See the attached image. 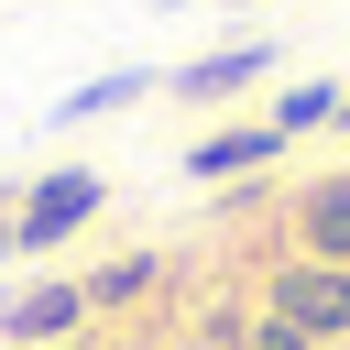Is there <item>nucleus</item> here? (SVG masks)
Wrapping results in <instances>:
<instances>
[{
    "mask_svg": "<svg viewBox=\"0 0 350 350\" xmlns=\"http://www.w3.org/2000/svg\"><path fill=\"white\" fill-rule=\"evenodd\" d=\"M262 317H284V328H306V339H350V262H273V284H262Z\"/></svg>",
    "mask_w": 350,
    "mask_h": 350,
    "instance_id": "1",
    "label": "nucleus"
},
{
    "mask_svg": "<svg viewBox=\"0 0 350 350\" xmlns=\"http://www.w3.org/2000/svg\"><path fill=\"white\" fill-rule=\"evenodd\" d=\"M98 197H109V186H98L88 164H66V175H44V186L22 197V219H11V252H55L66 230H88V219H98Z\"/></svg>",
    "mask_w": 350,
    "mask_h": 350,
    "instance_id": "2",
    "label": "nucleus"
},
{
    "mask_svg": "<svg viewBox=\"0 0 350 350\" xmlns=\"http://www.w3.org/2000/svg\"><path fill=\"white\" fill-rule=\"evenodd\" d=\"M262 66H273V44H219V55L175 66V98H186V109H208V98H241V88H262Z\"/></svg>",
    "mask_w": 350,
    "mask_h": 350,
    "instance_id": "3",
    "label": "nucleus"
},
{
    "mask_svg": "<svg viewBox=\"0 0 350 350\" xmlns=\"http://www.w3.org/2000/svg\"><path fill=\"white\" fill-rule=\"evenodd\" d=\"M88 317V284H22L11 306H0V339H22V350H44V339H66Z\"/></svg>",
    "mask_w": 350,
    "mask_h": 350,
    "instance_id": "4",
    "label": "nucleus"
},
{
    "mask_svg": "<svg viewBox=\"0 0 350 350\" xmlns=\"http://www.w3.org/2000/svg\"><path fill=\"white\" fill-rule=\"evenodd\" d=\"M273 153H284V131H273V120H241V131H208V142L186 153V175H197V186H230V175H252V164H273Z\"/></svg>",
    "mask_w": 350,
    "mask_h": 350,
    "instance_id": "5",
    "label": "nucleus"
},
{
    "mask_svg": "<svg viewBox=\"0 0 350 350\" xmlns=\"http://www.w3.org/2000/svg\"><path fill=\"white\" fill-rule=\"evenodd\" d=\"M295 241H306V262H350V175H317L295 197Z\"/></svg>",
    "mask_w": 350,
    "mask_h": 350,
    "instance_id": "6",
    "label": "nucleus"
},
{
    "mask_svg": "<svg viewBox=\"0 0 350 350\" xmlns=\"http://www.w3.org/2000/svg\"><path fill=\"white\" fill-rule=\"evenodd\" d=\"M142 88H153L142 66H120V77H88V88H66V98H55V120H109V109H131Z\"/></svg>",
    "mask_w": 350,
    "mask_h": 350,
    "instance_id": "7",
    "label": "nucleus"
},
{
    "mask_svg": "<svg viewBox=\"0 0 350 350\" xmlns=\"http://www.w3.org/2000/svg\"><path fill=\"white\" fill-rule=\"evenodd\" d=\"M142 284H153V252H120V262H98V273H88V306H131Z\"/></svg>",
    "mask_w": 350,
    "mask_h": 350,
    "instance_id": "8",
    "label": "nucleus"
},
{
    "mask_svg": "<svg viewBox=\"0 0 350 350\" xmlns=\"http://www.w3.org/2000/svg\"><path fill=\"white\" fill-rule=\"evenodd\" d=\"M317 120H339V88H317V77H306V88H284V98H273V131H317Z\"/></svg>",
    "mask_w": 350,
    "mask_h": 350,
    "instance_id": "9",
    "label": "nucleus"
},
{
    "mask_svg": "<svg viewBox=\"0 0 350 350\" xmlns=\"http://www.w3.org/2000/svg\"><path fill=\"white\" fill-rule=\"evenodd\" d=\"M252 350H317V339H306V328H284V317H262V328H252Z\"/></svg>",
    "mask_w": 350,
    "mask_h": 350,
    "instance_id": "10",
    "label": "nucleus"
},
{
    "mask_svg": "<svg viewBox=\"0 0 350 350\" xmlns=\"http://www.w3.org/2000/svg\"><path fill=\"white\" fill-rule=\"evenodd\" d=\"M339 120H350V98H339Z\"/></svg>",
    "mask_w": 350,
    "mask_h": 350,
    "instance_id": "11",
    "label": "nucleus"
}]
</instances>
